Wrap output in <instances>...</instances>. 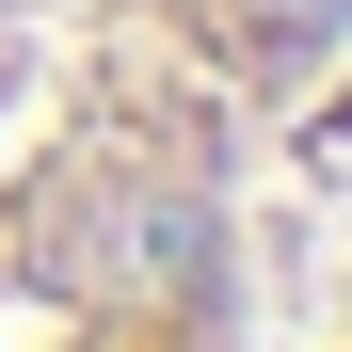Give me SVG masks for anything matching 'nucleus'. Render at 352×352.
Here are the masks:
<instances>
[{
    "label": "nucleus",
    "instance_id": "nucleus-1",
    "mask_svg": "<svg viewBox=\"0 0 352 352\" xmlns=\"http://www.w3.org/2000/svg\"><path fill=\"white\" fill-rule=\"evenodd\" d=\"M336 80L352 0H0V352H256Z\"/></svg>",
    "mask_w": 352,
    "mask_h": 352
}]
</instances>
